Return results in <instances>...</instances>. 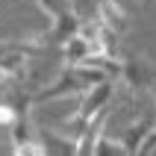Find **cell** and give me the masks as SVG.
Masks as SVG:
<instances>
[{
    "label": "cell",
    "instance_id": "obj_1",
    "mask_svg": "<svg viewBox=\"0 0 156 156\" xmlns=\"http://www.w3.org/2000/svg\"><path fill=\"white\" fill-rule=\"evenodd\" d=\"M118 86H121V80H115V77H109V80H103V83H97V86H91V88H86L83 94H80V106H77V118L83 124H86V130H88V121L94 118L100 109H106V106L115 100V94H118ZM83 139V136H80Z\"/></svg>",
    "mask_w": 156,
    "mask_h": 156
},
{
    "label": "cell",
    "instance_id": "obj_11",
    "mask_svg": "<svg viewBox=\"0 0 156 156\" xmlns=\"http://www.w3.org/2000/svg\"><path fill=\"white\" fill-rule=\"evenodd\" d=\"M153 130H156V121H153Z\"/></svg>",
    "mask_w": 156,
    "mask_h": 156
},
{
    "label": "cell",
    "instance_id": "obj_8",
    "mask_svg": "<svg viewBox=\"0 0 156 156\" xmlns=\"http://www.w3.org/2000/svg\"><path fill=\"white\" fill-rule=\"evenodd\" d=\"M35 3H38V9H41V12L50 18V21H53L56 15H62L65 9H68V3H65V0H35Z\"/></svg>",
    "mask_w": 156,
    "mask_h": 156
},
{
    "label": "cell",
    "instance_id": "obj_7",
    "mask_svg": "<svg viewBox=\"0 0 156 156\" xmlns=\"http://www.w3.org/2000/svg\"><path fill=\"white\" fill-rule=\"evenodd\" d=\"M15 121H18V109L9 100H0V133H9Z\"/></svg>",
    "mask_w": 156,
    "mask_h": 156
},
{
    "label": "cell",
    "instance_id": "obj_6",
    "mask_svg": "<svg viewBox=\"0 0 156 156\" xmlns=\"http://www.w3.org/2000/svg\"><path fill=\"white\" fill-rule=\"evenodd\" d=\"M91 153H127V147H124L121 136H106V133H100L94 139Z\"/></svg>",
    "mask_w": 156,
    "mask_h": 156
},
{
    "label": "cell",
    "instance_id": "obj_2",
    "mask_svg": "<svg viewBox=\"0 0 156 156\" xmlns=\"http://www.w3.org/2000/svg\"><path fill=\"white\" fill-rule=\"evenodd\" d=\"M153 80H156V65L150 59L136 56V53L121 59V86L130 88L133 97H139V91H144V88L150 91Z\"/></svg>",
    "mask_w": 156,
    "mask_h": 156
},
{
    "label": "cell",
    "instance_id": "obj_4",
    "mask_svg": "<svg viewBox=\"0 0 156 156\" xmlns=\"http://www.w3.org/2000/svg\"><path fill=\"white\" fill-rule=\"evenodd\" d=\"M97 18L106 27H112L115 33H127L130 30V15L118 0H97Z\"/></svg>",
    "mask_w": 156,
    "mask_h": 156
},
{
    "label": "cell",
    "instance_id": "obj_10",
    "mask_svg": "<svg viewBox=\"0 0 156 156\" xmlns=\"http://www.w3.org/2000/svg\"><path fill=\"white\" fill-rule=\"evenodd\" d=\"M139 3H141V6H150V3H153V0H139Z\"/></svg>",
    "mask_w": 156,
    "mask_h": 156
},
{
    "label": "cell",
    "instance_id": "obj_9",
    "mask_svg": "<svg viewBox=\"0 0 156 156\" xmlns=\"http://www.w3.org/2000/svg\"><path fill=\"white\" fill-rule=\"evenodd\" d=\"M150 97L156 100V80H153V86H150Z\"/></svg>",
    "mask_w": 156,
    "mask_h": 156
},
{
    "label": "cell",
    "instance_id": "obj_5",
    "mask_svg": "<svg viewBox=\"0 0 156 156\" xmlns=\"http://www.w3.org/2000/svg\"><path fill=\"white\" fill-rule=\"evenodd\" d=\"M91 53H94V44L88 41L83 33L71 35L68 41L59 47V56H62V62H65V65H83Z\"/></svg>",
    "mask_w": 156,
    "mask_h": 156
},
{
    "label": "cell",
    "instance_id": "obj_3",
    "mask_svg": "<svg viewBox=\"0 0 156 156\" xmlns=\"http://www.w3.org/2000/svg\"><path fill=\"white\" fill-rule=\"evenodd\" d=\"M153 121H156V115H141V118H136L121 133V141H124V147H127V153H141V144H144V139L153 130Z\"/></svg>",
    "mask_w": 156,
    "mask_h": 156
}]
</instances>
